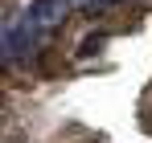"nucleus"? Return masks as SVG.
I'll return each mask as SVG.
<instances>
[{
	"mask_svg": "<svg viewBox=\"0 0 152 143\" xmlns=\"http://www.w3.org/2000/svg\"><path fill=\"white\" fill-rule=\"evenodd\" d=\"M70 12H74V8H70L66 0H25V4L8 17L4 33H0L4 57H8L12 66L25 61V57H33V53L58 33V25L66 21Z\"/></svg>",
	"mask_w": 152,
	"mask_h": 143,
	"instance_id": "1",
	"label": "nucleus"
},
{
	"mask_svg": "<svg viewBox=\"0 0 152 143\" xmlns=\"http://www.w3.org/2000/svg\"><path fill=\"white\" fill-rule=\"evenodd\" d=\"M74 12H91V8H111V4H119V0H66Z\"/></svg>",
	"mask_w": 152,
	"mask_h": 143,
	"instance_id": "2",
	"label": "nucleus"
}]
</instances>
